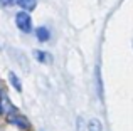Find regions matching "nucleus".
Wrapping results in <instances>:
<instances>
[{"label":"nucleus","mask_w":133,"mask_h":131,"mask_svg":"<svg viewBox=\"0 0 133 131\" xmlns=\"http://www.w3.org/2000/svg\"><path fill=\"white\" fill-rule=\"evenodd\" d=\"M15 3L24 10V12H30V10L36 9L37 0H15Z\"/></svg>","instance_id":"obj_4"},{"label":"nucleus","mask_w":133,"mask_h":131,"mask_svg":"<svg viewBox=\"0 0 133 131\" xmlns=\"http://www.w3.org/2000/svg\"><path fill=\"white\" fill-rule=\"evenodd\" d=\"M15 25L19 27V30H22L24 34H30L32 32V19L27 12L20 10L15 15Z\"/></svg>","instance_id":"obj_1"},{"label":"nucleus","mask_w":133,"mask_h":131,"mask_svg":"<svg viewBox=\"0 0 133 131\" xmlns=\"http://www.w3.org/2000/svg\"><path fill=\"white\" fill-rule=\"evenodd\" d=\"M7 118H9V121L12 123V125L19 126V128H22V129H29V128H30V125H29V121H27V118H25V116H22V114H19L17 111L10 113Z\"/></svg>","instance_id":"obj_2"},{"label":"nucleus","mask_w":133,"mask_h":131,"mask_svg":"<svg viewBox=\"0 0 133 131\" xmlns=\"http://www.w3.org/2000/svg\"><path fill=\"white\" fill-rule=\"evenodd\" d=\"M36 37H37V40H41V42H47V40L51 39V32H49L47 27H37L36 29Z\"/></svg>","instance_id":"obj_5"},{"label":"nucleus","mask_w":133,"mask_h":131,"mask_svg":"<svg viewBox=\"0 0 133 131\" xmlns=\"http://www.w3.org/2000/svg\"><path fill=\"white\" fill-rule=\"evenodd\" d=\"M32 54H34V57H36L39 62H42V64H52V56L49 52H44V50L36 49Z\"/></svg>","instance_id":"obj_3"},{"label":"nucleus","mask_w":133,"mask_h":131,"mask_svg":"<svg viewBox=\"0 0 133 131\" xmlns=\"http://www.w3.org/2000/svg\"><path fill=\"white\" fill-rule=\"evenodd\" d=\"M9 79H10V84L14 86V89H15V91H22V86H20V79L17 77V74L15 72H9Z\"/></svg>","instance_id":"obj_6"},{"label":"nucleus","mask_w":133,"mask_h":131,"mask_svg":"<svg viewBox=\"0 0 133 131\" xmlns=\"http://www.w3.org/2000/svg\"><path fill=\"white\" fill-rule=\"evenodd\" d=\"M0 5L2 7H12V5H15V0H0Z\"/></svg>","instance_id":"obj_8"},{"label":"nucleus","mask_w":133,"mask_h":131,"mask_svg":"<svg viewBox=\"0 0 133 131\" xmlns=\"http://www.w3.org/2000/svg\"><path fill=\"white\" fill-rule=\"evenodd\" d=\"M88 131H103V126L98 119H91L88 123Z\"/></svg>","instance_id":"obj_7"}]
</instances>
